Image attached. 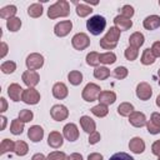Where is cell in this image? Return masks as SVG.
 Listing matches in <instances>:
<instances>
[{"label":"cell","mask_w":160,"mask_h":160,"mask_svg":"<svg viewBox=\"0 0 160 160\" xmlns=\"http://www.w3.org/2000/svg\"><path fill=\"white\" fill-rule=\"evenodd\" d=\"M158 76H159V85H160V69H159V71H158Z\"/></svg>","instance_id":"obj_56"},{"label":"cell","mask_w":160,"mask_h":160,"mask_svg":"<svg viewBox=\"0 0 160 160\" xmlns=\"http://www.w3.org/2000/svg\"><path fill=\"white\" fill-rule=\"evenodd\" d=\"M91 112H92L95 116H98V118H104V116L108 115V112H109V108H108L106 105L99 104V105H95V106L91 108Z\"/></svg>","instance_id":"obj_34"},{"label":"cell","mask_w":160,"mask_h":160,"mask_svg":"<svg viewBox=\"0 0 160 160\" xmlns=\"http://www.w3.org/2000/svg\"><path fill=\"white\" fill-rule=\"evenodd\" d=\"M0 46H1V52H0V58L2 59V58H5V55L8 54V50H9V48H8L6 42H4V41H1Z\"/></svg>","instance_id":"obj_50"},{"label":"cell","mask_w":160,"mask_h":160,"mask_svg":"<svg viewBox=\"0 0 160 160\" xmlns=\"http://www.w3.org/2000/svg\"><path fill=\"white\" fill-rule=\"evenodd\" d=\"M22 131H24V122L20 121L19 119H14L10 125V132L14 135H20Z\"/></svg>","instance_id":"obj_35"},{"label":"cell","mask_w":160,"mask_h":160,"mask_svg":"<svg viewBox=\"0 0 160 160\" xmlns=\"http://www.w3.org/2000/svg\"><path fill=\"white\" fill-rule=\"evenodd\" d=\"M14 149H15V142L10 139H4L0 144V154L1 155L10 152V151H14Z\"/></svg>","instance_id":"obj_33"},{"label":"cell","mask_w":160,"mask_h":160,"mask_svg":"<svg viewBox=\"0 0 160 160\" xmlns=\"http://www.w3.org/2000/svg\"><path fill=\"white\" fill-rule=\"evenodd\" d=\"M64 142V136L59 131H51L48 136V145L52 149H59Z\"/></svg>","instance_id":"obj_17"},{"label":"cell","mask_w":160,"mask_h":160,"mask_svg":"<svg viewBox=\"0 0 160 160\" xmlns=\"http://www.w3.org/2000/svg\"><path fill=\"white\" fill-rule=\"evenodd\" d=\"M80 125H81V129L88 134H91V132H94L96 130L95 121L88 115H84V116L80 118Z\"/></svg>","instance_id":"obj_22"},{"label":"cell","mask_w":160,"mask_h":160,"mask_svg":"<svg viewBox=\"0 0 160 160\" xmlns=\"http://www.w3.org/2000/svg\"><path fill=\"white\" fill-rule=\"evenodd\" d=\"M0 70L4 72V74H12L15 70H16V64L11 60L9 61H4L0 66Z\"/></svg>","instance_id":"obj_39"},{"label":"cell","mask_w":160,"mask_h":160,"mask_svg":"<svg viewBox=\"0 0 160 160\" xmlns=\"http://www.w3.org/2000/svg\"><path fill=\"white\" fill-rule=\"evenodd\" d=\"M25 64H26V68L28 70H38L40 68H42L44 65V56L39 52H32L30 55H28L26 60H25Z\"/></svg>","instance_id":"obj_5"},{"label":"cell","mask_w":160,"mask_h":160,"mask_svg":"<svg viewBox=\"0 0 160 160\" xmlns=\"http://www.w3.org/2000/svg\"><path fill=\"white\" fill-rule=\"evenodd\" d=\"M22 92H24V89L16 82L10 84L9 88H8V95L10 96V99L12 101H20L21 96H22Z\"/></svg>","instance_id":"obj_18"},{"label":"cell","mask_w":160,"mask_h":160,"mask_svg":"<svg viewBox=\"0 0 160 160\" xmlns=\"http://www.w3.org/2000/svg\"><path fill=\"white\" fill-rule=\"evenodd\" d=\"M109 160H134V159H132V156H130L126 152H116Z\"/></svg>","instance_id":"obj_45"},{"label":"cell","mask_w":160,"mask_h":160,"mask_svg":"<svg viewBox=\"0 0 160 160\" xmlns=\"http://www.w3.org/2000/svg\"><path fill=\"white\" fill-rule=\"evenodd\" d=\"M68 156L64 151H52L48 155V160H66Z\"/></svg>","instance_id":"obj_44"},{"label":"cell","mask_w":160,"mask_h":160,"mask_svg":"<svg viewBox=\"0 0 160 160\" xmlns=\"http://www.w3.org/2000/svg\"><path fill=\"white\" fill-rule=\"evenodd\" d=\"M159 5H160V0H159Z\"/></svg>","instance_id":"obj_58"},{"label":"cell","mask_w":160,"mask_h":160,"mask_svg":"<svg viewBox=\"0 0 160 160\" xmlns=\"http://www.w3.org/2000/svg\"><path fill=\"white\" fill-rule=\"evenodd\" d=\"M151 95H152V89L148 82L141 81V82L138 84V86H136V96L140 100L146 101V100H149L151 98Z\"/></svg>","instance_id":"obj_9"},{"label":"cell","mask_w":160,"mask_h":160,"mask_svg":"<svg viewBox=\"0 0 160 160\" xmlns=\"http://www.w3.org/2000/svg\"><path fill=\"white\" fill-rule=\"evenodd\" d=\"M94 76L98 80H105L110 76V70L106 66H98L94 70Z\"/></svg>","instance_id":"obj_32"},{"label":"cell","mask_w":160,"mask_h":160,"mask_svg":"<svg viewBox=\"0 0 160 160\" xmlns=\"http://www.w3.org/2000/svg\"><path fill=\"white\" fill-rule=\"evenodd\" d=\"M92 12L91 6L86 5V4H76V15L80 18H85L88 15H90Z\"/></svg>","instance_id":"obj_36"},{"label":"cell","mask_w":160,"mask_h":160,"mask_svg":"<svg viewBox=\"0 0 160 160\" xmlns=\"http://www.w3.org/2000/svg\"><path fill=\"white\" fill-rule=\"evenodd\" d=\"M134 8L131 5H124L120 10V15H122L124 18H128V19H131L134 16Z\"/></svg>","instance_id":"obj_43"},{"label":"cell","mask_w":160,"mask_h":160,"mask_svg":"<svg viewBox=\"0 0 160 160\" xmlns=\"http://www.w3.org/2000/svg\"><path fill=\"white\" fill-rule=\"evenodd\" d=\"M0 120H1V130H4V129H5V126H6V120H8V119H6L4 115H1Z\"/></svg>","instance_id":"obj_54"},{"label":"cell","mask_w":160,"mask_h":160,"mask_svg":"<svg viewBox=\"0 0 160 160\" xmlns=\"http://www.w3.org/2000/svg\"><path fill=\"white\" fill-rule=\"evenodd\" d=\"M6 28L9 29V31L15 32V31L20 30V28H21V20L19 18H16V16L15 18H11V19L6 20Z\"/></svg>","instance_id":"obj_37"},{"label":"cell","mask_w":160,"mask_h":160,"mask_svg":"<svg viewBox=\"0 0 160 160\" xmlns=\"http://www.w3.org/2000/svg\"><path fill=\"white\" fill-rule=\"evenodd\" d=\"M52 95L55 99H59V100H62L68 96L69 94V90H68V86L64 84V82H55L54 86H52Z\"/></svg>","instance_id":"obj_16"},{"label":"cell","mask_w":160,"mask_h":160,"mask_svg":"<svg viewBox=\"0 0 160 160\" xmlns=\"http://www.w3.org/2000/svg\"><path fill=\"white\" fill-rule=\"evenodd\" d=\"M28 15L30 18H40L42 15V5L39 4V2H35V4H31L29 8H28Z\"/></svg>","instance_id":"obj_25"},{"label":"cell","mask_w":160,"mask_h":160,"mask_svg":"<svg viewBox=\"0 0 160 160\" xmlns=\"http://www.w3.org/2000/svg\"><path fill=\"white\" fill-rule=\"evenodd\" d=\"M32 118H34L32 111H31V110H28V109H24V110H21V111L19 112V118H18V119L25 124V122L31 121Z\"/></svg>","instance_id":"obj_42"},{"label":"cell","mask_w":160,"mask_h":160,"mask_svg":"<svg viewBox=\"0 0 160 160\" xmlns=\"http://www.w3.org/2000/svg\"><path fill=\"white\" fill-rule=\"evenodd\" d=\"M158 160H160V155H159V156H158Z\"/></svg>","instance_id":"obj_57"},{"label":"cell","mask_w":160,"mask_h":160,"mask_svg":"<svg viewBox=\"0 0 160 160\" xmlns=\"http://www.w3.org/2000/svg\"><path fill=\"white\" fill-rule=\"evenodd\" d=\"M119 39H120V30L115 26H111L108 30V32L105 34V36L100 39L99 44L105 50H112L116 48Z\"/></svg>","instance_id":"obj_2"},{"label":"cell","mask_w":160,"mask_h":160,"mask_svg":"<svg viewBox=\"0 0 160 160\" xmlns=\"http://www.w3.org/2000/svg\"><path fill=\"white\" fill-rule=\"evenodd\" d=\"M151 52L154 54L155 58H160V41H155L152 45H151Z\"/></svg>","instance_id":"obj_47"},{"label":"cell","mask_w":160,"mask_h":160,"mask_svg":"<svg viewBox=\"0 0 160 160\" xmlns=\"http://www.w3.org/2000/svg\"><path fill=\"white\" fill-rule=\"evenodd\" d=\"M31 160H48V158H46L44 154H41V152H38V154H34V155H32Z\"/></svg>","instance_id":"obj_53"},{"label":"cell","mask_w":160,"mask_h":160,"mask_svg":"<svg viewBox=\"0 0 160 160\" xmlns=\"http://www.w3.org/2000/svg\"><path fill=\"white\" fill-rule=\"evenodd\" d=\"M62 136L69 141H76L79 138V129L74 122H69L62 128Z\"/></svg>","instance_id":"obj_12"},{"label":"cell","mask_w":160,"mask_h":160,"mask_svg":"<svg viewBox=\"0 0 160 160\" xmlns=\"http://www.w3.org/2000/svg\"><path fill=\"white\" fill-rule=\"evenodd\" d=\"M86 28L90 31V34L98 36V35H100L105 30V28H106V20L101 15H94V16H91L86 21Z\"/></svg>","instance_id":"obj_3"},{"label":"cell","mask_w":160,"mask_h":160,"mask_svg":"<svg viewBox=\"0 0 160 160\" xmlns=\"http://www.w3.org/2000/svg\"><path fill=\"white\" fill-rule=\"evenodd\" d=\"M140 61H141L142 65H151V64L155 62V56H154V54L151 52L150 48H148V49H145V50L142 51V55H141Z\"/></svg>","instance_id":"obj_30"},{"label":"cell","mask_w":160,"mask_h":160,"mask_svg":"<svg viewBox=\"0 0 160 160\" xmlns=\"http://www.w3.org/2000/svg\"><path fill=\"white\" fill-rule=\"evenodd\" d=\"M131 112H134V105L130 102H121L118 106V114L120 116H129Z\"/></svg>","instance_id":"obj_29"},{"label":"cell","mask_w":160,"mask_h":160,"mask_svg":"<svg viewBox=\"0 0 160 160\" xmlns=\"http://www.w3.org/2000/svg\"><path fill=\"white\" fill-rule=\"evenodd\" d=\"M99 104H102V105H111L115 102L116 100V94L114 91H109V90H104L99 94Z\"/></svg>","instance_id":"obj_20"},{"label":"cell","mask_w":160,"mask_h":160,"mask_svg":"<svg viewBox=\"0 0 160 160\" xmlns=\"http://www.w3.org/2000/svg\"><path fill=\"white\" fill-rule=\"evenodd\" d=\"M50 115L55 121H62L66 120L69 116V110L65 105L61 104H56L50 109Z\"/></svg>","instance_id":"obj_8"},{"label":"cell","mask_w":160,"mask_h":160,"mask_svg":"<svg viewBox=\"0 0 160 160\" xmlns=\"http://www.w3.org/2000/svg\"><path fill=\"white\" fill-rule=\"evenodd\" d=\"M156 106L158 108H160V94L158 95V98H156Z\"/></svg>","instance_id":"obj_55"},{"label":"cell","mask_w":160,"mask_h":160,"mask_svg":"<svg viewBox=\"0 0 160 160\" xmlns=\"http://www.w3.org/2000/svg\"><path fill=\"white\" fill-rule=\"evenodd\" d=\"M24 84L28 86V88H34L39 84V80H40V76L36 71L34 70H26L22 72V76H21Z\"/></svg>","instance_id":"obj_11"},{"label":"cell","mask_w":160,"mask_h":160,"mask_svg":"<svg viewBox=\"0 0 160 160\" xmlns=\"http://www.w3.org/2000/svg\"><path fill=\"white\" fill-rule=\"evenodd\" d=\"M151 152H152L154 155H156V156L160 155V139L156 140V141L151 145Z\"/></svg>","instance_id":"obj_48"},{"label":"cell","mask_w":160,"mask_h":160,"mask_svg":"<svg viewBox=\"0 0 160 160\" xmlns=\"http://www.w3.org/2000/svg\"><path fill=\"white\" fill-rule=\"evenodd\" d=\"M124 55H125L126 60H129V61H134V60H136V58H138V55H139V50L135 49V48H132V46H129V48L125 49Z\"/></svg>","instance_id":"obj_41"},{"label":"cell","mask_w":160,"mask_h":160,"mask_svg":"<svg viewBox=\"0 0 160 160\" xmlns=\"http://www.w3.org/2000/svg\"><path fill=\"white\" fill-rule=\"evenodd\" d=\"M114 24H115V28H118L120 31H125V30H129L131 26H132V21L128 18H124L122 15H118L114 18Z\"/></svg>","instance_id":"obj_23"},{"label":"cell","mask_w":160,"mask_h":160,"mask_svg":"<svg viewBox=\"0 0 160 160\" xmlns=\"http://www.w3.org/2000/svg\"><path fill=\"white\" fill-rule=\"evenodd\" d=\"M71 44H72L75 50L81 51V50H85L90 45V39L85 32H78V34H75L72 36Z\"/></svg>","instance_id":"obj_6"},{"label":"cell","mask_w":160,"mask_h":160,"mask_svg":"<svg viewBox=\"0 0 160 160\" xmlns=\"http://www.w3.org/2000/svg\"><path fill=\"white\" fill-rule=\"evenodd\" d=\"M86 64H88L89 66L98 68L99 64H100V54L96 52V51H90V52L86 55Z\"/></svg>","instance_id":"obj_31"},{"label":"cell","mask_w":160,"mask_h":160,"mask_svg":"<svg viewBox=\"0 0 160 160\" xmlns=\"http://www.w3.org/2000/svg\"><path fill=\"white\" fill-rule=\"evenodd\" d=\"M88 160H104V158L99 152H91V154H89Z\"/></svg>","instance_id":"obj_49"},{"label":"cell","mask_w":160,"mask_h":160,"mask_svg":"<svg viewBox=\"0 0 160 160\" xmlns=\"http://www.w3.org/2000/svg\"><path fill=\"white\" fill-rule=\"evenodd\" d=\"M129 149H130V151L134 152V154H141V152H144V150H145V142H144V140H142L141 138L135 136V138H132V139L130 140V142H129Z\"/></svg>","instance_id":"obj_19"},{"label":"cell","mask_w":160,"mask_h":160,"mask_svg":"<svg viewBox=\"0 0 160 160\" xmlns=\"http://www.w3.org/2000/svg\"><path fill=\"white\" fill-rule=\"evenodd\" d=\"M29 151V146L25 141L22 140H18L15 141V149H14V152L18 155V156H25Z\"/></svg>","instance_id":"obj_28"},{"label":"cell","mask_w":160,"mask_h":160,"mask_svg":"<svg viewBox=\"0 0 160 160\" xmlns=\"http://www.w3.org/2000/svg\"><path fill=\"white\" fill-rule=\"evenodd\" d=\"M144 41H145V38H144V35H142L141 32H139V31L131 34L130 38H129V44H130V46H132V48H135V49H139L140 46H142Z\"/></svg>","instance_id":"obj_24"},{"label":"cell","mask_w":160,"mask_h":160,"mask_svg":"<svg viewBox=\"0 0 160 160\" xmlns=\"http://www.w3.org/2000/svg\"><path fill=\"white\" fill-rule=\"evenodd\" d=\"M16 11H18V9H16L15 5H8V6H5V8H2L0 10V18L9 20L11 18H15Z\"/></svg>","instance_id":"obj_26"},{"label":"cell","mask_w":160,"mask_h":160,"mask_svg":"<svg viewBox=\"0 0 160 160\" xmlns=\"http://www.w3.org/2000/svg\"><path fill=\"white\" fill-rule=\"evenodd\" d=\"M68 80H69V82L71 85L78 86V85H80L82 82V74L80 71H78V70H72V71H70L68 74Z\"/></svg>","instance_id":"obj_27"},{"label":"cell","mask_w":160,"mask_h":160,"mask_svg":"<svg viewBox=\"0 0 160 160\" xmlns=\"http://www.w3.org/2000/svg\"><path fill=\"white\" fill-rule=\"evenodd\" d=\"M100 86L98 84H94V82H89L85 85V88L82 89V92H81V96L85 101L88 102H92L95 100H98L99 98V94L101 92L100 91Z\"/></svg>","instance_id":"obj_4"},{"label":"cell","mask_w":160,"mask_h":160,"mask_svg":"<svg viewBox=\"0 0 160 160\" xmlns=\"http://www.w3.org/2000/svg\"><path fill=\"white\" fill-rule=\"evenodd\" d=\"M129 122L135 126V128H142L146 125L148 120H146V116L144 112L141 111H134L129 115Z\"/></svg>","instance_id":"obj_14"},{"label":"cell","mask_w":160,"mask_h":160,"mask_svg":"<svg viewBox=\"0 0 160 160\" xmlns=\"http://www.w3.org/2000/svg\"><path fill=\"white\" fill-rule=\"evenodd\" d=\"M69 14H70V5L66 0H58L55 4L50 5L48 9V18L50 19L65 18Z\"/></svg>","instance_id":"obj_1"},{"label":"cell","mask_w":160,"mask_h":160,"mask_svg":"<svg viewBox=\"0 0 160 160\" xmlns=\"http://www.w3.org/2000/svg\"><path fill=\"white\" fill-rule=\"evenodd\" d=\"M21 101H24L28 105H36L40 101V94L36 89L34 88H28L24 90L22 96H21Z\"/></svg>","instance_id":"obj_7"},{"label":"cell","mask_w":160,"mask_h":160,"mask_svg":"<svg viewBox=\"0 0 160 160\" xmlns=\"http://www.w3.org/2000/svg\"><path fill=\"white\" fill-rule=\"evenodd\" d=\"M0 104H1L0 112H5V111H6V109H8V102H6L5 98H0Z\"/></svg>","instance_id":"obj_52"},{"label":"cell","mask_w":160,"mask_h":160,"mask_svg":"<svg viewBox=\"0 0 160 160\" xmlns=\"http://www.w3.org/2000/svg\"><path fill=\"white\" fill-rule=\"evenodd\" d=\"M146 129L150 134L156 135L160 132V114L152 112L150 116V120L146 122Z\"/></svg>","instance_id":"obj_13"},{"label":"cell","mask_w":160,"mask_h":160,"mask_svg":"<svg viewBox=\"0 0 160 160\" xmlns=\"http://www.w3.org/2000/svg\"><path fill=\"white\" fill-rule=\"evenodd\" d=\"M71 29H72V22L70 20H64L54 26V34L59 38H64L71 31Z\"/></svg>","instance_id":"obj_10"},{"label":"cell","mask_w":160,"mask_h":160,"mask_svg":"<svg viewBox=\"0 0 160 160\" xmlns=\"http://www.w3.org/2000/svg\"><path fill=\"white\" fill-rule=\"evenodd\" d=\"M142 26L146 30H156L160 26V16L159 15H149L144 19L142 21Z\"/></svg>","instance_id":"obj_21"},{"label":"cell","mask_w":160,"mask_h":160,"mask_svg":"<svg viewBox=\"0 0 160 160\" xmlns=\"http://www.w3.org/2000/svg\"><path fill=\"white\" fill-rule=\"evenodd\" d=\"M28 138L32 142H39L44 138V129L40 125H32L28 130Z\"/></svg>","instance_id":"obj_15"},{"label":"cell","mask_w":160,"mask_h":160,"mask_svg":"<svg viewBox=\"0 0 160 160\" xmlns=\"http://www.w3.org/2000/svg\"><path fill=\"white\" fill-rule=\"evenodd\" d=\"M116 61V55L112 51H108L104 54H100V62L105 65H111Z\"/></svg>","instance_id":"obj_38"},{"label":"cell","mask_w":160,"mask_h":160,"mask_svg":"<svg viewBox=\"0 0 160 160\" xmlns=\"http://www.w3.org/2000/svg\"><path fill=\"white\" fill-rule=\"evenodd\" d=\"M128 74H129V70H128L125 66H118V68H115L114 71H112L114 78L118 79V80H122V79H125V78L128 76Z\"/></svg>","instance_id":"obj_40"},{"label":"cell","mask_w":160,"mask_h":160,"mask_svg":"<svg viewBox=\"0 0 160 160\" xmlns=\"http://www.w3.org/2000/svg\"><path fill=\"white\" fill-rule=\"evenodd\" d=\"M89 144L90 145H95V144H98L99 141H100V132H98L96 130L94 131V132H91V134H89Z\"/></svg>","instance_id":"obj_46"},{"label":"cell","mask_w":160,"mask_h":160,"mask_svg":"<svg viewBox=\"0 0 160 160\" xmlns=\"http://www.w3.org/2000/svg\"><path fill=\"white\" fill-rule=\"evenodd\" d=\"M66 160H84V159H82V155H81V154H79V152H72V154H70V155L68 156Z\"/></svg>","instance_id":"obj_51"}]
</instances>
